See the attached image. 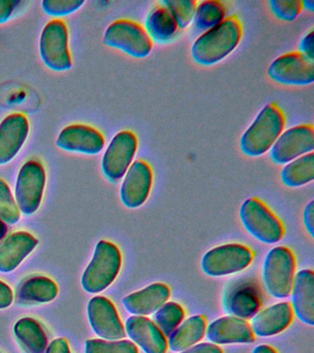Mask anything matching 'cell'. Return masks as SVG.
Instances as JSON below:
<instances>
[{
    "mask_svg": "<svg viewBox=\"0 0 314 353\" xmlns=\"http://www.w3.org/2000/svg\"><path fill=\"white\" fill-rule=\"evenodd\" d=\"M253 258L252 248L239 243H228L208 250L201 259V268L210 277H224L246 270Z\"/></svg>",
    "mask_w": 314,
    "mask_h": 353,
    "instance_id": "7",
    "label": "cell"
},
{
    "mask_svg": "<svg viewBox=\"0 0 314 353\" xmlns=\"http://www.w3.org/2000/svg\"><path fill=\"white\" fill-rule=\"evenodd\" d=\"M239 220L245 230L264 244H275L285 236L282 221L257 197L248 198L242 203Z\"/></svg>",
    "mask_w": 314,
    "mask_h": 353,
    "instance_id": "4",
    "label": "cell"
},
{
    "mask_svg": "<svg viewBox=\"0 0 314 353\" xmlns=\"http://www.w3.org/2000/svg\"><path fill=\"white\" fill-rule=\"evenodd\" d=\"M303 3V8H306V10L313 11L314 10V1L313 0H306V1H302Z\"/></svg>",
    "mask_w": 314,
    "mask_h": 353,
    "instance_id": "44",
    "label": "cell"
},
{
    "mask_svg": "<svg viewBox=\"0 0 314 353\" xmlns=\"http://www.w3.org/2000/svg\"><path fill=\"white\" fill-rule=\"evenodd\" d=\"M281 181L286 187L305 186L314 179V154H306L285 165L280 172Z\"/></svg>",
    "mask_w": 314,
    "mask_h": 353,
    "instance_id": "28",
    "label": "cell"
},
{
    "mask_svg": "<svg viewBox=\"0 0 314 353\" xmlns=\"http://www.w3.org/2000/svg\"><path fill=\"white\" fill-rule=\"evenodd\" d=\"M0 353H1V352H0Z\"/></svg>",
    "mask_w": 314,
    "mask_h": 353,
    "instance_id": "45",
    "label": "cell"
},
{
    "mask_svg": "<svg viewBox=\"0 0 314 353\" xmlns=\"http://www.w3.org/2000/svg\"><path fill=\"white\" fill-rule=\"evenodd\" d=\"M252 353H278V352L270 345L262 344L256 346Z\"/></svg>",
    "mask_w": 314,
    "mask_h": 353,
    "instance_id": "42",
    "label": "cell"
},
{
    "mask_svg": "<svg viewBox=\"0 0 314 353\" xmlns=\"http://www.w3.org/2000/svg\"><path fill=\"white\" fill-rule=\"evenodd\" d=\"M170 297V287L164 283H155L126 295L122 303L132 316H147L155 313Z\"/></svg>",
    "mask_w": 314,
    "mask_h": 353,
    "instance_id": "21",
    "label": "cell"
},
{
    "mask_svg": "<svg viewBox=\"0 0 314 353\" xmlns=\"http://www.w3.org/2000/svg\"><path fill=\"white\" fill-rule=\"evenodd\" d=\"M14 300L12 289L4 281H0V309L10 307Z\"/></svg>",
    "mask_w": 314,
    "mask_h": 353,
    "instance_id": "39",
    "label": "cell"
},
{
    "mask_svg": "<svg viewBox=\"0 0 314 353\" xmlns=\"http://www.w3.org/2000/svg\"><path fill=\"white\" fill-rule=\"evenodd\" d=\"M122 267V254L114 243L101 240L96 245L92 261L81 277L82 288L89 294H99L117 280Z\"/></svg>",
    "mask_w": 314,
    "mask_h": 353,
    "instance_id": "3",
    "label": "cell"
},
{
    "mask_svg": "<svg viewBox=\"0 0 314 353\" xmlns=\"http://www.w3.org/2000/svg\"><path fill=\"white\" fill-rule=\"evenodd\" d=\"M153 185V170L144 159L135 160L120 188V199L126 208L141 207L150 197Z\"/></svg>",
    "mask_w": 314,
    "mask_h": 353,
    "instance_id": "15",
    "label": "cell"
},
{
    "mask_svg": "<svg viewBox=\"0 0 314 353\" xmlns=\"http://www.w3.org/2000/svg\"><path fill=\"white\" fill-rule=\"evenodd\" d=\"M84 0H43V10L51 17L70 15L84 5Z\"/></svg>",
    "mask_w": 314,
    "mask_h": 353,
    "instance_id": "35",
    "label": "cell"
},
{
    "mask_svg": "<svg viewBox=\"0 0 314 353\" xmlns=\"http://www.w3.org/2000/svg\"><path fill=\"white\" fill-rule=\"evenodd\" d=\"M297 261L293 251L279 245L266 254L262 270L264 288L272 297L285 299L291 295Z\"/></svg>",
    "mask_w": 314,
    "mask_h": 353,
    "instance_id": "5",
    "label": "cell"
},
{
    "mask_svg": "<svg viewBox=\"0 0 314 353\" xmlns=\"http://www.w3.org/2000/svg\"><path fill=\"white\" fill-rule=\"evenodd\" d=\"M180 353H224L219 345L211 343V342H202L197 343L188 349L183 350Z\"/></svg>",
    "mask_w": 314,
    "mask_h": 353,
    "instance_id": "38",
    "label": "cell"
},
{
    "mask_svg": "<svg viewBox=\"0 0 314 353\" xmlns=\"http://www.w3.org/2000/svg\"><path fill=\"white\" fill-rule=\"evenodd\" d=\"M8 232V228L6 223L3 222L1 219H0V241L6 236Z\"/></svg>",
    "mask_w": 314,
    "mask_h": 353,
    "instance_id": "43",
    "label": "cell"
},
{
    "mask_svg": "<svg viewBox=\"0 0 314 353\" xmlns=\"http://www.w3.org/2000/svg\"><path fill=\"white\" fill-rule=\"evenodd\" d=\"M67 25L61 19H53L41 33L39 51L43 63L51 70L64 72L72 68Z\"/></svg>",
    "mask_w": 314,
    "mask_h": 353,
    "instance_id": "8",
    "label": "cell"
},
{
    "mask_svg": "<svg viewBox=\"0 0 314 353\" xmlns=\"http://www.w3.org/2000/svg\"><path fill=\"white\" fill-rule=\"evenodd\" d=\"M144 28L151 40L159 43H169L177 35L179 30L175 17L159 2L148 13Z\"/></svg>",
    "mask_w": 314,
    "mask_h": 353,
    "instance_id": "26",
    "label": "cell"
},
{
    "mask_svg": "<svg viewBox=\"0 0 314 353\" xmlns=\"http://www.w3.org/2000/svg\"><path fill=\"white\" fill-rule=\"evenodd\" d=\"M139 148L137 134L130 130H124L112 137L101 159V170L107 179L115 182L126 175L134 162Z\"/></svg>",
    "mask_w": 314,
    "mask_h": 353,
    "instance_id": "11",
    "label": "cell"
},
{
    "mask_svg": "<svg viewBox=\"0 0 314 353\" xmlns=\"http://www.w3.org/2000/svg\"><path fill=\"white\" fill-rule=\"evenodd\" d=\"M88 319L93 332L106 341H119L126 336L125 325L112 301L95 296L87 306Z\"/></svg>",
    "mask_w": 314,
    "mask_h": 353,
    "instance_id": "14",
    "label": "cell"
},
{
    "mask_svg": "<svg viewBox=\"0 0 314 353\" xmlns=\"http://www.w3.org/2000/svg\"><path fill=\"white\" fill-rule=\"evenodd\" d=\"M263 294L257 281L244 279L228 284L222 296V307L228 316L251 320L262 309Z\"/></svg>",
    "mask_w": 314,
    "mask_h": 353,
    "instance_id": "10",
    "label": "cell"
},
{
    "mask_svg": "<svg viewBox=\"0 0 314 353\" xmlns=\"http://www.w3.org/2000/svg\"><path fill=\"white\" fill-rule=\"evenodd\" d=\"M104 43L139 59L148 57L153 49V41L144 26L128 19L112 22L104 32Z\"/></svg>",
    "mask_w": 314,
    "mask_h": 353,
    "instance_id": "6",
    "label": "cell"
},
{
    "mask_svg": "<svg viewBox=\"0 0 314 353\" xmlns=\"http://www.w3.org/2000/svg\"><path fill=\"white\" fill-rule=\"evenodd\" d=\"M85 353H139V347L128 339L106 341L88 339L85 342Z\"/></svg>",
    "mask_w": 314,
    "mask_h": 353,
    "instance_id": "31",
    "label": "cell"
},
{
    "mask_svg": "<svg viewBox=\"0 0 314 353\" xmlns=\"http://www.w3.org/2000/svg\"><path fill=\"white\" fill-rule=\"evenodd\" d=\"M244 28L236 16L226 18L222 23L203 32L193 43L191 55L198 65L210 66L222 62L241 43Z\"/></svg>",
    "mask_w": 314,
    "mask_h": 353,
    "instance_id": "1",
    "label": "cell"
},
{
    "mask_svg": "<svg viewBox=\"0 0 314 353\" xmlns=\"http://www.w3.org/2000/svg\"><path fill=\"white\" fill-rule=\"evenodd\" d=\"M21 4L20 0H0V24L9 21Z\"/></svg>",
    "mask_w": 314,
    "mask_h": 353,
    "instance_id": "37",
    "label": "cell"
},
{
    "mask_svg": "<svg viewBox=\"0 0 314 353\" xmlns=\"http://www.w3.org/2000/svg\"><path fill=\"white\" fill-rule=\"evenodd\" d=\"M313 214L314 203L313 200H311L305 206L304 211H303V223H304L306 230H307L311 237L314 236Z\"/></svg>",
    "mask_w": 314,
    "mask_h": 353,
    "instance_id": "40",
    "label": "cell"
},
{
    "mask_svg": "<svg viewBox=\"0 0 314 353\" xmlns=\"http://www.w3.org/2000/svg\"><path fill=\"white\" fill-rule=\"evenodd\" d=\"M45 353H71L67 339L59 338L54 339L46 347Z\"/></svg>",
    "mask_w": 314,
    "mask_h": 353,
    "instance_id": "41",
    "label": "cell"
},
{
    "mask_svg": "<svg viewBox=\"0 0 314 353\" xmlns=\"http://www.w3.org/2000/svg\"><path fill=\"white\" fill-rule=\"evenodd\" d=\"M20 218L21 212L9 185L3 179H0V219L4 223L14 225Z\"/></svg>",
    "mask_w": 314,
    "mask_h": 353,
    "instance_id": "33",
    "label": "cell"
},
{
    "mask_svg": "<svg viewBox=\"0 0 314 353\" xmlns=\"http://www.w3.org/2000/svg\"><path fill=\"white\" fill-rule=\"evenodd\" d=\"M225 5L219 0H205L198 3L194 17L195 27L201 32L212 29L226 19Z\"/></svg>",
    "mask_w": 314,
    "mask_h": 353,
    "instance_id": "29",
    "label": "cell"
},
{
    "mask_svg": "<svg viewBox=\"0 0 314 353\" xmlns=\"http://www.w3.org/2000/svg\"><path fill=\"white\" fill-rule=\"evenodd\" d=\"M206 336L211 343L216 345L249 344L256 339L247 320L228 314L208 324Z\"/></svg>",
    "mask_w": 314,
    "mask_h": 353,
    "instance_id": "19",
    "label": "cell"
},
{
    "mask_svg": "<svg viewBox=\"0 0 314 353\" xmlns=\"http://www.w3.org/2000/svg\"><path fill=\"white\" fill-rule=\"evenodd\" d=\"M56 143L62 150L93 156L103 151L106 138L95 127L71 124L60 132Z\"/></svg>",
    "mask_w": 314,
    "mask_h": 353,
    "instance_id": "16",
    "label": "cell"
},
{
    "mask_svg": "<svg viewBox=\"0 0 314 353\" xmlns=\"http://www.w3.org/2000/svg\"><path fill=\"white\" fill-rule=\"evenodd\" d=\"M159 3L166 7L175 17L179 29H186L194 21L197 1H195V0H164V1Z\"/></svg>",
    "mask_w": 314,
    "mask_h": 353,
    "instance_id": "32",
    "label": "cell"
},
{
    "mask_svg": "<svg viewBox=\"0 0 314 353\" xmlns=\"http://www.w3.org/2000/svg\"><path fill=\"white\" fill-rule=\"evenodd\" d=\"M30 132L28 119L12 113L0 123V165L12 161L23 148Z\"/></svg>",
    "mask_w": 314,
    "mask_h": 353,
    "instance_id": "17",
    "label": "cell"
},
{
    "mask_svg": "<svg viewBox=\"0 0 314 353\" xmlns=\"http://www.w3.org/2000/svg\"><path fill=\"white\" fill-rule=\"evenodd\" d=\"M314 34L313 29L308 30L299 43V51L300 54L308 58L310 60L314 61Z\"/></svg>",
    "mask_w": 314,
    "mask_h": 353,
    "instance_id": "36",
    "label": "cell"
},
{
    "mask_svg": "<svg viewBox=\"0 0 314 353\" xmlns=\"http://www.w3.org/2000/svg\"><path fill=\"white\" fill-rule=\"evenodd\" d=\"M293 309L291 303L281 302L261 309L250 323L255 336L266 338L282 333L293 322Z\"/></svg>",
    "mask_w": 314,
    "mask_h": 353,
    "instance_id": "20",
    "label": "cell"
},
{
    "mask_svg": "<svg viewBox=\"0 0 314 353\" xmlns=\"http://www.w3.org/2000/svg\"><path fill=\"white\" fill-rule=\"evenodd\" d=\"M46 183L45 168L37 160H29L21 165L15 186V201L19 210L26 215L38 211Z\"/></svg>",
    "mask_w": 314,
    "mask_h": 353,
    "instance_id": "9",
    "label": "cell"
},
{
    "mask_svg": "<svg viewBox=\"0 0 314 353\" xmlns=\"http://www.w3.org/2000/svg\"><path fill=\"white\" fill-rule=\"evenodd\" d=\"M16 339L26 353H45L48 336L42 325L32 317H23L14 325Z\"/></svg>",
    "mask_w": 314,
    "mask_h": 353,
    "instance_id": "27",
    "label": "cell"
},
{
    "mask_svg": "<svg viewBox=\"0 0 314 353\" xmlns=\"http://www.w3.org/2000/svg\"><path fill=\"white\" fill-rule=\"evenodd\" d=\"M126 336L145 353H167L168 341L153 319L132 316L125 324Z\"/></svg>",
    "mask_w": 314,
    "mask_h": 353,
    "instance_id": "18",
    "label": "cell"
},
{
    "mask_svg": "<svg viewBox=\"0 0 314 353\" xmlns=\"http://www.w3.org/2000/svg\"><path fill=\"white\" fill-rule=\"evenodd\" d=\"M314 149V128L311 124H299L283 131L269 150L272 161L286 165Z\"/></svg>",
    "mask_w": 314,
    "mask_h": 353,
    "instance_id": "12",
    "label": "cell"
},
{
    "mask_svg": "<svg viewBox=\"0 0 314 353\" xmlns=\"http://www.w3.org/2000/svg\"><path fill=\"white\" fill-rule=\"evenodd\" d=\"M270 79L286 85H308L314 81V61L300 52H286L270 63Z\"/></svg>",
    "mask_w": 314,
    "mask_h": 353,
    "instance_id": "13",
    "label": "cell"
},
{
    "mask_svg": "<svg viewBox=\"0 0 314 353\" xmlns=\"http://www.w3.org/2000/svg\"><path fill=\"white\" fill-rule=\"evenodd\" d=\"M291 306L294 316L304 324L314 325V272L302 270L295 275L291 289Z\"/></svg>",
    "mask_w": 314,
    "mask_h": 353,
    "instance_id": "22",
    "label": "cell"
},
{
    "mask_svg": "<svg viewBox=\"0 0 314 353\" xmlns=\"http://www.w3.org/2000/svg\"><path fill=\"white\" fill-rule=\"evenodd\" d=\"M286 115L275 102H270L259 112L239 141L242 153L257 157L269 152L286 126Z\"/></svg>",
    "mask_w": 314,
    "mask_h": 353,
    "instance_id": "2",
    "label": "cell"
},
{
    "mask_svg": "<svg viewBox=\"0 0 314 353\" xmlns=\"http://www.w3.org/2000/svg\"><path fill=\"white\" fill-rule=\"evenodd\" d=\"M59 294V287L46 276H32L18 287L16 300L21 305H37L51 302Z\"/></svg>",
    "mask_w": 314,
    "mask_h": 353,
    "instance_id": "24",
    "label": "cell"
},
{
    "mask_svg": "<svg viewBox=\"0 0 314 353\" xmlns=\"http://www.w3.org/2000/svg\"><path fill=\"white\" fill-rule=\"evenodd\" d=\"M186 319V311L180 303H165L153 314V321L158 325L165 336H169Z\"/></svg>",
    "mask_w": 314,
    "mask_h": 353,
    "instance_id": "30",
    "label": "cell"
},
{
    "mask_svg": "<svg viewBox=\"0 0 314 353\" xmlns=\"http://www.w3.org/2000/svg\"><path fill=\"white\" fill-rule=\"evenodd\" d=\"M37 245V239L28 232L10 234L0 245V272L10 273L17 269Z\"/></svg>",
    "mask_w": 314,
    "mask_h": 353,
    "instance_id": "23",
    "label": "cell"
},
{
    "mask_svg": "<svg viewBox=\"0 0 314 353\" xmlns=\"http://www.w3.org/2000/svg\"><path fill=\"white\" fill-rule=\"evenodd\" d=\"M206 327L208 322L202 314H195L184 319L169 336L168 347L172 352H181L199 343L205 338Z\"/></svg>",
    "mask_w": 314,
    "mask_h": 353,
    "instance_id": "25",
    "label": "cell"
},
{
    "mask_svg": "<svg viewBox=\"0 0 314 353\" xmlns=\"http://www.w3.org/2000/svg\"><path fill=\"white\" fill-rule=\"evenodd\" d=\"M267 3L275 16L285 21H294L303 10L300 0H270Z\"/></svg>",
    "mask_w": 314,
    "mask_h": 353,
    "instance_id": "34",
    "label": "cell"
}]
</instances>
